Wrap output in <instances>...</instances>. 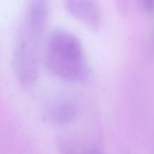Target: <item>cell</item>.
Segmentation results:
<instances>
[{"instance_id": "cell-1", "label": "cell", "mask_w": 154, "mask_h": 154, "mask_svg": "<svg viewBox=\"0 0 154 154\" xmlns=\"http://www.w3.org/2000/svg\"><path fill=\"white\" fill-rule=\"evenodd\" d=\"M44 60L48 69L57 78L69 82H83L89 67L80 41L67 30L56 29L48 37Z\"/></svg>"}, {"instance_id": "cell-2", "label": "cell", "mask_w": 154, "mask_h": 154, "mask_svg": "<svg viewBox=\"0 0 154 154\" xmlns=\"http://www.w3.org/2000/svg\"><path fill=\"white\" fill-rule=\"evenodd\" d=\"M42 35L22 24L14 49V67L23 88H32L38 78V42Z\"/></svg>"}, {"instance_id": "cell-3", "label": "cell", "mask_w": 154, "mask_h": 154, "mask_svg": "<svg viewBox=\"0 0 154 154\" xmlns=\"http://www.w3.org/2000/svg\"><path fill=\"white\" fill-rule=\"evenodd\" d=\"M64 4L68 12L89 29L93 31L100 29L102 25V13L97 2L79 0L66 1Z\"/></svg>"}, {"instance_id": "cell-4", "label": "cell", "mask_w": 154, "mask_h": 154, "mask_svg": "<svg viewBox=\"0 0 154 154\" xmlns=\"http://www.w3.org/2000/svg\"><path fill=\"white\" fill-rule=\"evenodd\" d=\"M50 14L49 2L32 1L25 10L23 25L29 30L42 35L47 26Z\"/></svg>"}, {"instance_id": "cell-5", "label": "cell", "mask_w": 154, "mask_h": 154, "mask_svg": "<svg viewBox=\"0 0 154 154\" xmlns=\"http://www.w3.org/2000/svg\"><path fill=\"white\" fill-rule=\"evenodd\" d=\"M78 114V105L70 98L63 97L53 101L48 108V116L57 125H67Z\"/></svg>"}, {"instance_id": "cell-6", "label": "cell", "mask_w": 154, "mask_h": 154, "mask_svg": "<svg viewBox=\"0 0 154 154\" xmlns=\"http://www.w3.org/2000/svg\"><path fill=\"white\" fill-rule=\"evenodd\" d=\"M143 9L148 13H154V1L152 0H146L143 2Z\"/></svg>"}, {"instance_id": "cell-7", "label": "cell", "mask_w": 154, "mask_h": 154, "mask_svg": "<svg viewBox=\"0 0 154 154\" xmlns=\"http://www.w3.org/2000/svg\"><path fill=\"white\" fill-rule=\"evenodd\" d=\"M86 154H104L101 152H97V151H92V152H87Z\"/></svg>"}]
</instances>
